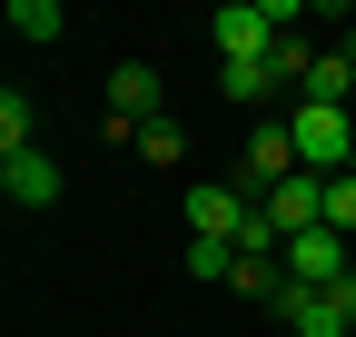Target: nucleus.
I'll list each match as a JSON object with an SVG mask.
<instances>
[{"label":"nucleus","instance_id":"f257e3e1","mask_svg":"<svg viewBox=\"0 0 356 337\" xmlns=\"http://www.w3.org/2000/svg\"><path fill=\"white\" fill-rule=\"evenodd\" d=\"M287 139H297V168H307V179H337V168H356V109L297 100L287 109Z\"/></svg>","mask_w":356,"mask_h":337},{"label":"nucleus","instance_id":"f03ea898","mask_svg":"<svg viewBox=\"0 0 356 337\" xmlns=\"http://www.w3.org/2000/svg\"><path fill=\"white\" fill-rule=\"evenodd\" d=\"M208 40H218V60H267V50H277V10H257V0H228V10L208 20Z\"/></svg>","mask_w":356,"mask_h":337},{"label":"nucleus","instance_id":"7ed1b4c3","mask_svg":"<svg viewBox=\"0 0 356 337\" xmlns=\"http://www.w3.org/2000/svg\"><path fill=\"white\" fill-rule=\"evenodd\" d=\"M287 179H297V139H287V119H257V130H248V179H238V189L267 198V189H287Z\"/></svg>","mask_w":356,"mask_h":337},{"label":"nucleus","instance_id":"20e7f679","mask_svg":"<svg viewBox=\"0 0 356 337\" xmlns=\"http://www.w3.org/2000/svg\"><path fill=\"white\" fill-rule=\"evenodd\" d=\"M277 318H287V337H356V318H346L337 288H287Z\"/></svg>","mask_w":356,"mask_h":337},{"label":"nucleus","instance_id":"39448f33","mask_svg":"<svg viewBox=\"0 0 356 337\" xmlns=\"http://www.w3.org/2000/svg\"><path fill=\"white\" fill-rule=\"evenodd\" d=\"M109 119H119L129 139L159 119V70H149V60H119V70H109Z\"/></svg>","mask_w":356,"mask_h":337},{"label":"nucleus","instance_id":"423d86ee","mask_svg":"<svg viewBox=\"0 0 356 337\" xmlns=\"http://www.w3.org/2000/svg\"><path fill=\"white\" fill-rule=\"evenodd\" d=\"M257 208H267V228H277V238H297V228H327V179H307V168H297V179H287V189H267Z\"/></svg>","mask_w":356,"mask_h":337},{"label":"nucleus","instance_id":"0eeeda50","mask_svg":"<svg viewBox=\"0 0 356 337\" xmlns=\"http://www.w3.org/2000/svg\"><path fill=\"white\" fill-rule=\"evenodd\" d=\"M287 278H297V288H337V278H346V238H337V228H297V238H287Z\"/></svg>","mask_w":356,"mask_h":337},{"label":"nucleus","instance_id":"6e6552de","mask_svg":"<svg viewBox=\"0 0 356 337\" xmlns=\"http://www.w3.org/2000/svg\"><path fill=\"white\" fill-rule=\"evenodd\" d=\"M0 189H10L20 208H50V198H60V168H50V149H20V159H0Z\"/></svg>","mask_w":356,"mask_h":337},{"label":"nucleus","instance_id":"1a4fd4ad","mask_svg":"<svg viewBox=\"0 0 356 337\" xmlns=\"http://www.w3.org/2000/svg\"><path fill=\"white\" fill-rule=\"evenodd\" d=\"M218 90H228L238 109H267V100H277V70H267V60H218Z\"/></svg>","mask_w":356,"mask_h":337},{"label":"nucleus","instance_id":"9d476101","mask_svg":"<svg viewBox=\"0 0 356 337\" xmlns=\"http://www.w3.org/2000/svg\"><path fill=\"white\" fill-rule=\"evenodd\" d=\"M297 100L346 109V100H356V60H346V50H317V70H307V90H297Z\"/></svg>","mask_w":356,"mask_h":337},{"label":"nucleus","instance_id":"9b49d317","mask_svg":"<svg viewBox=\"0 0 356 337\" xmlns=\"http://www.w3.org/2000/svg\"><path fill=\"white\" fill-rule=\"evenodd\" d=\"M20 149H40V109L10 90V100H0V159H20Z\"/></svg>","mask_w":356,"mask_h":337},{"label":"nucleus","instance_id":"f8f14e48","mask_svg":"<svg viewBox=\"0 0 356 337\" xmlns=\"http://www.w3.org/2000/svg\"><path fill=\"white\" fill-rule=\"evenodd\" d=\"M139 159L149 168H178V159H188V130H178V119H149V130H139Z\"/></svg>","mask_w":356,"mask_h":337},{"label":"nucleus","instance_id":"ddd939ff","mask_svg":"<svg viewBox=\"0 0 356 337\" xmlns=\"http://www.w3.org/2000/svg\"><path fill=\"white\" fill-rule=\"evenodd\" d=\"M178 268H188V278H218V288H228V278H238V248H218V238H188V258H178Z\"/></svg>","mask_w":356,"mask_h":337},{"label":"nucleus","instance_id":"4468645a","mask_svg":"<svg viewBox=\"0 0 356 337\" xmlns=\"http://www.w3.org/2000/svg\"><path fill=\"white\" fill-rule=\"evenodd\" d=\"M10 30L20 40H60L70 20H60V0H10Z\"/></svg>","mask_w":356,"mask_h":337},{"label":"nucleus","instance_id":"2eb2a0df","mask_svg":"<svg viewBox=\"0 0 356 337\" xmlns=\"http://www.w3.org/2000/svg\"><path fill=\"white\" fill-rule=\"evenodd\" d=\"M327 228H337V238L356 228V168H337V179H327Z\"/></svg>","mask_w":356,"mask_h":337}]
</instances>
